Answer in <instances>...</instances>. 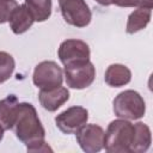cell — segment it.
I'll return each instance as SVG.
<instances>
[{
	"mask_svg": "<svg viewBox=\"0 0 153 153\" xmlns=\"http://www.w3.org/2000/svg\"><path fill=\"white\" fill-rule=\"evenodd\" d=\"M14 134L29 152L53 151L44 141L45 130L38 118L35 106L30 103H18L17 117L13 124Z\"/></svg>",
	"mask_w": 153,
	"mask_h": 153,
	"instance_id": "obj_1",
	"label": "cell"
},
{
	"mask_svg": "<svg viewBox=\"0 0 153 153\" xmlns=\"http://www.w3.org/2000/svg\"><path fill=\"white\" fill-rule=\"evenodd\" d=\"M152 142L151 129L147 124L142 122H137L134 124V139L130 153H142L146 152Z\"/></svg>",
	"mask_w": 153,
	"mask_h": 153,
	"instance_id": "obj_14",
	"label": "cell"
},
{
	"mask_svg": "<svg viewBox=\"0 0 153 153\" xmlns=\"http://www.w3.org/2000/svg\"><path fill=\"white\" fill-rule=\"evenodd\" d=\"M105 82L111 87H121L131 80L130 69L121 63L110 65L105 71Z\"/></svg>",
	"mask_w": 153,
	"mask_h": 153,
	"instance_id": "obj_13",
	"label": "cell"
},
{
	"mask_svg": "<svg viewBox=\"0 0 153 153\" xmlns=\"http://www.w3.org/2000/svg\"><path fill=\"white\" fill-rule=\"evenodd\" d=\"M17 6L16 0H0V24L8 22L11 13Z\"/></svg>",
	"mask_w": 153,
	"mask_h": 153,
	"instance_id": "obj_18",
	"label": "cell"
},
{
	"mask_svg": "<svg viewBox=\"0 0 153 153\" xmlns=\"http://www.w3.org/2000/svg\"><path fill=\"white\" fill-rule=\"evenodd\" d=\"M60 61L66 66L71 63L90 61V47L81 39H66L63 41L57 50Z\"/></svg>",
	"mask_w": 153,
	"mask_h": 153,
	"instance_id": "obj_7",
	"label": "cell"
},
{
	"mask_svg": "<svg viewBox=\"0 0 153 153\" xmlns=\"http://www.w3.org/2000/svg\"><path fill=\"white\" fill-rule=\"evenodd\" d=\"M18 109V98L14 94H10L0 100V127L4 130L13 128Z\"/></svg>",
	"mask_w": 153,
	"mask_h": 153,
	"instance_id": "obj_12",
	"label": "cell"
},
{
	"mask_svg": "<svg viewBox=\"0 0 153 153\" xmlns=\"http://www.w3.org/2000/svg\"><path fill=\"white\" fill-rule=\"evenodd\" d=\"M66 84L71 88L82 90L93 82L96 78V68L92 62H78L65 66Z\"/></svg>",
	"mask_w": 153,
	"mask_h": 153,
	"instance_id": "obj_6",
	"label": "cell"
},
{
	"mask_svg": "<svg viewBox=\"0 0 153 153\" xmlns=\"http://www.w3.org/2000/svg\"><path fill=\"white\" fill-rule=\"evenodd\" d=\"M75 135L79 146L86 153H96L103 148L105 131L98 124H85L75 133Z\"/></svg>",
	"mask_w": 153,
	"mask_h": 153,
	"instance_id": "obj_9",
	"label": "cell"
},
{
	"mask_svg": "<svg viewBox=\"0 0 153 153\" xmlns=\"http://www.w3.org/2000/svg\"><path fill=\"white\" fill-rule=\"evenodd\" d=\"M111 5L120 7H148L152 8L153 0H111Z\"/></svg>",
	"mask_w": 153,
	"mask_h": 153,
	"instance_id": "obj_19",
	"label": "cell"
},
{
	"mask_svg": "<svg viewBox=\"0 0 153 153\" xmlns=\"http://www.w3.org/2000/svg\"><path fill=\"white\" fill-rule=\"evenodd\" d=\"M99 5H102V6H109V5H111V0H96Z\"/></svg>",
	"mask_w": 153,
	"mask_h": 153,
	"instance_id": "obj_20",
	"label": "cell"
},
{
	"mask_svg": "<svg viewBox=\"0 0 153 153\" xmlns=\"http://www.w3.org/2000/svg\"><path fill=\"white\" fill-rule=\"evenodd\" d=\"M65 22L75 27H85L92 19V13L85 0H59Z\"/></svg>",
	"mask_w": 153,
	"mask_h": 153,
	"instance_id": "obj_5",
	"label": "cell"
},
{
	"mask_svg": "<svg viewBox=\"0 0 153 153\" xmlns=\"http://www.w3.org/2000/svg\"><path fill=\"white\" fill-rule=\"evenodd\" d=\"M88 120V111L82 106H71L55 117L56 127L65 134H75Z\"/></svg>",
	"mask_w": 153,
	"mask_h": 153,
	"instance_id": "obj_8",
	"label": "cell"
},
{
	"mask_svg": "<svg viewBox=\"0 0 153 153\" xmlns=\"http://www.w3.org/2000/svg\"><path fill=\"white\" fill-rule=\"evenodd\" d=\"M32 80L39 90H53L62 85L63 72L54 61H42L33 71Z\"/></svg>",
	"mask_w": 153,
	"mask_h": 153,
	"instance_id": "obj_4",
	"label": "cell"
},
{
	"mask_svg": "<svg viewBox=\"0 0 153 153\" xmlns=\"http://www.w3.org/2000/svg\"><path fill=\"white\" fill-rule=\"evenodd\" d=\"M35 19L25 5H18L10 16L8 23L11 30L16 35L26 32L33 24Z\"/></svg>",
	"mask_w": 153,
	"mask_h": 153,
	"instance_id": "obj_11",
	"label": "cell"
},
{
	"mask_svg": "<svg viewBox=\"0 0 153 153\" xmlns=\"http://www.w3.org/2000/svg\"><path fill=\"white\" fill-rule=\"evenodd\" d=\"M134 139V124L127 120L110 122L104 135V145L109 153H130Z\"/></svg>",
	"mask_w": 153,
	"mask_h": 153,
	"instance_id": "obj_2",
	"label": "cell"
},
{
	"mask_svg": "<svg viewBox=\"0 0 153 153\" xmlns=\"http://www.w3.org/2000/svg\"><path fill=\"white\" fill-rule=\"evenodd\" d=\"M38 99L45 110L56 111L69 99V91L62 86L53 90H41L38 93Z\"/></svg>",
	"mask_w": 153,
	"mask_h": 153,
	"instance_id": "obj_10",
	"label": "cell"
},
{
	"mask_svg": "<svg viewBox=\"0 0 153 153\" xmlns=\"http://www.w3.org/2000/svg\"><path fill=\"white\" fill-rule=\"evenodd\" d=\"M2 137H4V129L0 127V141L2 140Z\"/></svg>",
	"mask_w": 153,
	"mask_h": 153,
	"instance_id": "obj_21",
	"label": "cell"
},
{
	"mask_svg": "<svg viewBox=\"0 0 153 153\" xmlns=\"http://www.w3.org/2000/svg\"><path fill=\"white\" fill-rule=\"evenodd\" d=\"M151 14H152V8L137 7L128 17L127 29H126L127 32L131 35V33H135V32L145 29L151 20Z\"/></svg>",
	"mask_w": 153,
	"mask_h": 153,
	"instance_id": "obj_15",
	"label": "cell"
},
{
	"mask_svg": "<svg viewBox=\"0 0 153 153\" xmlns=\"http://www.w3.org/2000/svg\"><path fill=\"white\" fill-rule=\"evenodd\" d=\"M115 115L123 120H139L146 112V104L141 94L134 90L118 93L112 102Z\"/></svg>",
	"mask_w": 153,
	"mask_h": 153,
	"instance_id": "obj_3",
	"label": "cell"
},
{
	"mask_svg": "<svg viewBox=\"0 0 153 153\" xmlns=\"http://www.w3.org/2000/svg\"><path fill=\"white\" fill-rule=\"evenodd\" d=\"M16 63L12 55L6 51H0V84L7 81L14 71Z\"/></svg>",
	"mask_w": 153,
	"mask_h": 153,
	"instance_id": "obj_17",
	"label": "cell"
},
{
	"mask_svg": "<svg viewBox=\"0 0 153 153\" xmlns=\"http://www.w3.org/2000/svg\"><path fill=\"white\" fill-rule=\"evenodd\" d=\"M35 22H44L51 14V0H25L24 4Z\"/></svg>",
	"mask_w": 153,
	"mask_h": 153,
	"instance_id": "obj_16",
	"label": "cell"
}]
</instances>
